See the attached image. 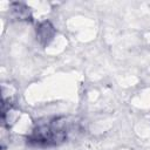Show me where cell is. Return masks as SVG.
Instances as JSON below:
<instances>
[{
	"instance_id": "cell-1",
	"label": "cell",
	"mask_w": 150,
	"mask_h": 150,
	"mask_svg": "<svg viewBox=\"0 0 150 150\" xmlns=\"http://www.w3.org/2000/svg\"><path fill=\"white\" fill-rule=\"evenodd\" d=\"M68 136V122L66 117L45 118L35 123L27 142L38 146H54L62 144Z\"/></svg>"
},
{
	"instance_id": "cell-2",
	"label": "cell",
	"mask_w": 150,
	"mask_h": 150,
	"mask_svg": "<svg viewBox=\"0 0 150 150\" xmlns=\"http://www.w3.org/2000/svg\"><path fill=\"white\" fill-rule=\"evenodd\" d=\"M55 35V28L49 21L41 22L36 28V38L42 46H47Z\"/></svg>"
},
{
	"instance_id": "cell-3",
	"label": "cell",
	"mask_w": 150,
	"mask_h": 150,
	"mask_svg": "<svg viewBox=\"0 0 150 150\" xmlns=\"http://www.w3.org/2000/svg\"><path fill=\"white\" fill-rule=\"evenodd\" d=\"M9 12L11 15L20 21H27V20H32V13H30V8L28 6H26L25 4L21 2H12L9 5Z\"/></svg>"
}]
</instances>
